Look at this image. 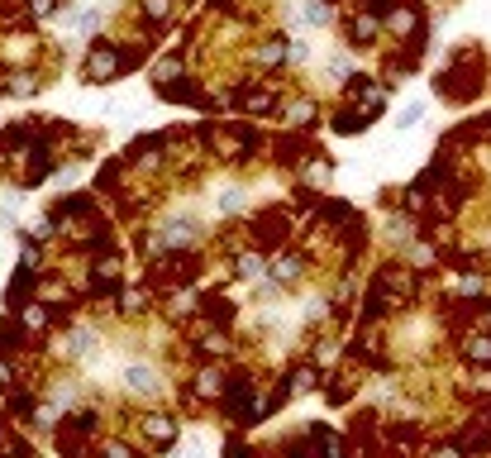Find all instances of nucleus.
Wrapping results in <instances>:
<instances>
[{
    "label": "nucleus",
    "instance_id": "20e7f679",
    "mask_svg": "<svg viewBox=\"0 0 491 458\" xmlns=\"http://www.w3.org/2000/svg\"><path fill=\"white\" fill-rule=\"evenodd\" d=\"M420 115H425V106L415 101V106H410L406 115H396V129H410V124H420Z\"/></svg>",
    "mask_w": 491,
    "mask_h": 458
},
{
    "label": "nucleus",
    "instance_id": "39448f33",
    "mask_svg": "<svg viewBox=\"0 0 491 458\" xmlns=\"http://www.w3.org/2000/svg\"><path fill=\"white\" fill-rule=\"evenodd\" d=\"M239 272H244V277H258V272H263V258H258V253H244V258H239Z\"/></svg>",
    "mask_w": 491,
    "mask_h": 458
},
{
    "label": "nucleus",
    "instance_id": "f257e3e1",
    "mask_svg": "<svg viewBox=\"0 0 491 458\" xmlns=\"http://www.w3.org/2000/svg\"><path fill=\"white\" fill-rule=\"evenodd\" d=\"M143 430L153 434V439H158V444H172V439H177V425H167L163 415H153V420H148V425H143Z\"/></svg>",
    "mask_w": 491,
    "mask_h": 458
},
{
    "label": "nucleus",
    "instance_id": "7ed1b4c3",
    "mask_svg": "<svg viewBox=\"0 0 491 458\" xmlns=\"http://www.w3.org/2000/svg\"><path fill=\"white\" fill-rule=\"evenodd\" d=\"M124 382H129V387H143V392H153V373H148V368H129Z\"/></svg>",
    "mask_w": 491,
    "mask_h": 458
},
{
    "label": "nucleus",
    "instance_id": "6e6552de",
    "mask_svg": "<svg viewBox=\"0 0 491 458\" xmlns=\"http://www.w3.org/2000/svg\"><path fill=\"white\" fill-rule=\"evenodd\" d=\"M110 458H129V449H124V444H115V449H110Z\"/></svg>",
    "mask_w": 491,
    "mask_h": 458
},
{
    "label": "nucleus",
    "instance_id": "0eeeda50",
    "mask_svg": "<svg viewBox=\"0 0 491 458\" xmlns=\"http://www.w3.org/2000/svg\"><path fill=\"white\" fill-rule=\"evenodd\" d=\"M219 206H224V210H239V206H244V191H224V201H219Z\"/></svg>",
    "mask_w": 491,
    "mask_h": 458
},
{
    "label": "nucleus",
    "instance_id": "f03ea898",
    "mask_svg": "<svg viewBox=\"0 0 491 458\" xmlns=\"http://www.w3.org/2000/svg\"><path fill=\"white\" fill-rule=\"evenodd\" d=\"M305 24H315V29L329 24V5L325 0H310V5H305Z\"/></svg>",
    "mask_w": 491,
    "mask_h": 458
},
{
    "label": "nucleus",
    "instance_id": "1a4fd4ad",
    "mask_svg": "<svg viewBox=\"0 0 491 458\" xmlns=\"http://www.w3.org/2000/svg\"><path fill=\"white\" fill-rule=\"evenodd\" d=\"M439 458H458V454H453V449H444V454H439Z\"/></svg>",
    "mask_w": 491,
    "mask_h": 458
},
{
    "label": "nucleus",
    "instance_id": "423d86ee",
    "mask_svg": "<svg viewBox=\"0 0 491 458\" xmlns=\"http://www.w3.org/2000/svg\"><path fill=\"white\" fill-rule=\"evenodd\" d=\"M101 24V10H86V15H77V29H96Z\"/></svg>",
    "mask_w": 491,
    "mask_h": 458
}]
</instances>
